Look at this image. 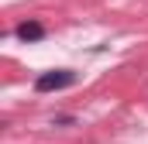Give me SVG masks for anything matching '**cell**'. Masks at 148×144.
Wrapping results in <instances>:
<instances>
[{
	"instance_id": "obj_1",
	"label": "cell",
	"mask_w": 148,
	"mask_h": 144,
	"mask_svg": "<svg viewBox=\"0 0 148 144\" xmlns=\"http://www.w3.org/2000/svg\"><path fill=\"white\" fill-rule=\"evenodd\" d=\"M73 82H76V72L59 69V72L38 75V79H35V89H38V93H52V89H66V86H73Z\"/></svg>"
},
{
	"instance_id": "obj_2",
	"label": "cell",
	"mask_w": 148,
	"mask_h": 144,
	"mask_svg": "<svg viewBox=\"0 0 148 144\" xmlns=\"http://www.w3.org/2000/svg\"><path fill=\"white\" fill-rule=\"evenodd\" d=\"M14 35L21 38V41H41V38H45V28H41L38 21H24V24H17Z\"/></svg>"
}]
</instances>
